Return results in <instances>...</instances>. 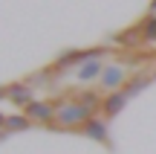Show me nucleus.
Here are the masks:
<instances>
[{
    "label": "nucleus",
    "instance_id": "1",
    "mask_svg": "<svg viewBox=\"0 0 156 154\" xmlns=\"http://www.w3.org/2000/svg\"><path fill=\"white\" fill-rule=\"evenodd\" d=\"M55 116H58V125H67V128H73V125H87V122L93 119L90 111L84 108L81 102H78V105H64V108H58Z\"/></svg>",
    "mask_w": 156,
    "mask_h": 154
},
{
    "label": "nucleus",
    "instance_id": "2",
    "mask_svg": "<svg viewBox=\"0 0 156 154\" xmlns=\"http://www.w3.org/2000/svg\"><path fill=\"white\" fill-rule=\"evenodd\" d=\"M124 79H127V70L122 67V64H107L104 67V73L98 76V81H101V90H116V87H122L124 85Z\"/></svg>",
    "mask_w": 156,
    "mask_h": 154
},
{
    "label": "nucleus",
    "instance_id": "3",
    "mask_svg": "<svg viewBox=\"0 0 156 154\" xmlns=\"http://www.w3.org/2000/svg\"><path fill=\"white\" fill-rule=\"evenodd\" d=\"M26 116H29V119L49 122V119H55V108H49L46 102H29L26 105Z\"/></svg>",
    "mask_w": 156,
    "mask_h": 154
},
{
    "label": "nucleus",
    "instance_id": "4",
    "mask_svg": "<svg viewBox=\"0 0 156 154\" xmlns=\"http://www.w3.org/2000/svg\"><path fill=\"white\" fill-rule=\"evenodd\" d=\"M127 99H130V96H127L124 90H113L110 96L104 99V116H116L119 111L127 105Z\"/></svg>",
    "mask_w": 156,
    "mask_h": 154
},
{
    "label": "nucleus",
    "instance_id": "5",
    "mask_svg": "<svg viewBox=\"0 0 156 154\" xmlns=\"http://www.w3.org/2000/svg\"><path fill=\"white\" fill-rule=\"evenodd\" d=\"M81 131L87 134V137L98 140V143H104V140H107V125H104L101 119H95V116H93V119L87 122V125H81Z\"/></svg>",
    "mask_w": 156,
    "mask_h": 154
},
{
    "label": "nucleus",
    "instance_id": "6",
    "mask_svg": "<svg viewBox=\"0 0 156 154\" xmlns=\"http://www.w3.org/2000/svg\"><path fill=\"white\" fill-rule=\"evenodd\" d=\"M104 67H107V64H101V58H95V61H87L81 70H78V79H81V81H90V79H95V76L104 73Z\"/></svg>",
    "mask_w": 156,
    "mask_h": 154
},
{
    "label": "nucleus",
    "instance_id": "7",
    "mask_svg": "<svg viewBox=\"0 0 156 154\" xmlns=\"http://www.w3.org/2000/svg\"><path fill=\"white\" fill-rule=\"evenodd\" d=\"M6 96H9L12 102H17V105H29V96H32V90H29L26 85H12L9 90H6Z\"/></svg>",
    "mask_w": 156,
    "mask_h": 154
},
{
    "label": "nucleus",
    "instance_id": "8",
    "mask_svg": "<svg viewBox=\"0 0 156 154\" xmlns=\"http://www.w3.org/2000/svg\"><path fill=\"white\" fill-rule=\"evenodd\" d=\"M147 85H151V79H147V76H139V79L127 81V87H124V93H127V96H136V93H142V90H145Z\"/></svg>",
    "mask_w": 156,
    "mask_h": 154
},
{
    "label": "nucleus",
    "instance_id": "9",
    "mask_svg": "<svg viewBox=\"0 0 156 154\" xmlns=\"http://www.w3.org/2000/svg\"><path fill=\"white\" fill-rule=\"evenodd\" d=\"M6 128H9V131H26L29 128V116H6Z\"/></svg>",
    "mask_w": 156,
    "mask_h": 154
},
{
    "label": "nucleus",
    "instance_id": "10",
    "mask_svg": "<svg viewBox=\"0 0 156 154\" xmlns=\"http://www.w3.org/2000/svg\"><path fill=\"white\" fill-rule=\"evenodd\" d=\"M142 35H145V41H156V17H147L142 23Z\"/></svg>",
    "mask_w": 156,
    "mask_h": 154
},
{
    "label": "nucleus",
    "instance_id": "11",
    "mask_svg": "<svg viewBox=\"0 0 156 154\" xmlns=\"http://www.w3.org/2000/svg\"><path fill=\"white\" fill-rule=\"evenodd\" d=\"M139 32H142V29H139ZM139 32H122V35H116V38H119V44H130V47H133V44H139V41H136Z\"/></svg>",
    "mask_w": 156,
    "mask_h": 154
},
{
    "label": "nucleus",
    "instance_id": "12",
    "mask_svg": "<svg viewBox=\"0 0 156 154\" xmlns=\"http://www.w3.org/2000/svg\"><path fill=\"white\" fill-rule=\"evenodd\" d=\"M0 128H6V116L3 114H0Z\"/></svg>",
    "mask_w": 156,
    "mask_h": 154
},
{
    "label": "nucleus",
    "instance_id": "13",
    "mask_svg": "<svg viewBox=\"0 0 156 154\" xmlns=\"http://www.w3.org/2000/svg\"><path fill=\"white\" fill-rule=\"evenodd\" d=\"M151 9H153V12H156V0H153V3H151Z\"/></svg>",
    "mask_w": 156,
    "mask_h": 154
},
{
    "label": "nucleus",
    "instance_id": "14",
    "mask_svg": "<svg viewBox=\"0 0 156 154\" xmlns=\"http://www.w3.org/2000/svg\"><path fill=\"white\" fill-rule=\"evenodd\" d=\"M3 96H6V90H0V99H3Z\"/></svg>",
    "mask_w": 156,
    "mask_h": 154
},
{
    "label": "nucleus",
    "instance_id": "15",
    "mask_svg": "<svg viewBox=\"0 0 156 154\" xmlns=\"http://www.w3.org/2000/svg\"><path fill=\"white\" fill-rule=\"evenodd\" d=\"M3 137H6V134H0V140H3Z\"/></svg>",
    "mask_w": 156,
    "mask_h": 154
},
{
    "label": "nucleus",
    "instance_id": "16",
    "mask_svg": "<svg viewBox=\"0 0 156 154\" xmlns=\"http://www.w3.org/2000/svg\"><path fill=\"white\" fill-rule=\"evenodd\" d=\"M153 79H156V76H153Z\"/></svg>",
    "mask_w": 156,
    "mask_h": 154
}]
</instances>
